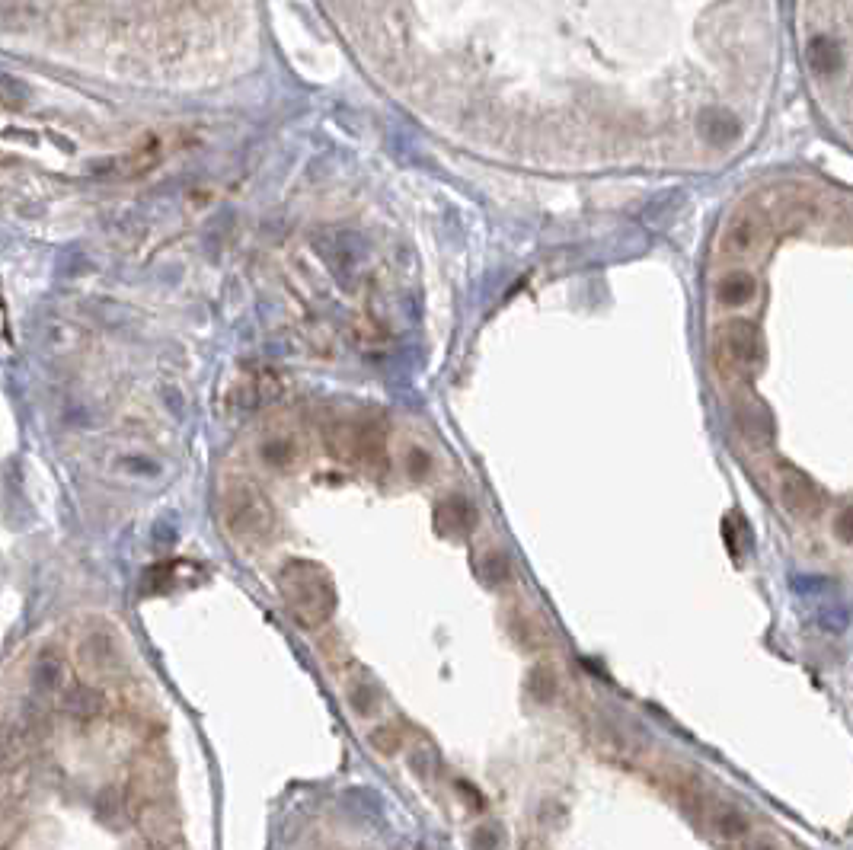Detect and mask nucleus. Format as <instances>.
I'll return each instance as SVG.
<instances>
[{
	"instance_id": "obj_14",
	"label": "nucleus",
	"mask_w": 853,
	"mask_h": 850,
	"mask_svg": "<svg viewBox=\"0 0 853 850\" xmlns=\"http://www.w3.org/2000/svg\"><path fill=\"white\" fill-rule=\"evenodd\" d=\"M806 61H809V68L815 74L828 77V74H834L841 68V52H838V45H834L828 36H815L809 42V48H806Z\"/></svg>"
},
{
	"instance_id": "obj_4",
	"label": "nucleus",
	"mask_w": 853,
	"mask_h": 850,
	"mask_svg": "<svg viewBox=\"0 0 853 850\" xmlns=\"http://www.w3.org/2000/svg\"><path fill=\"white\" fill-rule=\"evenodd\" d=\"M761 355H764L761 333L754 330L748 320H732L723 326V333L716 336L713 358L723 378H735V374L748 371Z\"/></svg>"
},
{
	"instance_id": "obj_25",
	"label": "nucleus",
	"mask_w": 853,
	"mask_h": 850,
	"mask_svg": "<svg viewBox=\"0 0 853 850\" xmlns=\"http://www.w3.org/2000/svg\"><path fill=\"white\" fill-rule=\"evenodd\" d=\"M834 531H838L841 541H853V509H844L834 521Z\"/></svg>"
},
{
	"instance_id": "obj_3",
	"label": "nucleus",
	"mask_w": 853,
	"mask_h": 850,
	"mask_svg": "<svg viewBox=\"0 0 853 850\" xmlns=\"http://www.w3.org/2000/svg\"><path fill=\"white\" fill-rule=\"evenodd\" d=\"M323 438L330 454L342 464H381L387 457V422L377 413L336 416L323 425Z\"/></svg>"
},
{
	"instance_id": "obj_10",
	"label": "nucleus",
	"mask_w": 853,
	"mask_h": 850,
	"mask_svg": "<svg viewBox=\"0 0 853 850\" xmlns=\"http://www.w3.org/2000/svg\"><path fill=\"white\" fill-rule=\"evenodd\" d=\"M754 291H758L754 275L745 269H729L726 275H719L716 285H713L716 301L723 307H745L754 298Z\"/></svg>"
},
{
	"instance_id": "obj_15",
	"label": "nucleus",
	"mask_w": 853,
	"mask_h": 850,
	"mask_svg": "<svg viewBox=\"0 0 853 850\" xmlns=\"http://www.w3.org/2000/svg\"><path fill=\"white\" fill-rule=\"evenodd\" d=\"M735 429L738 435H745L751 445H764L770 438V419L764 410H758V406H742V410H735Z\"/></svg>"
},
{
	"instance_id": "obj_19",
	"label": "nucleus",
	"mask_w": 853,
	"mask_h": 850,
	"mask_svg": "<svg viewBox=\"0 0 853 850\" xmlns=\"http://www.w3.org/2000/svg\"><path fill=\"white\" fill-rule=\"evenodd\" d=\"M738 850H793L790 844H786L777 831H770V828H754L751 825V831L748 835L742 838L735 844Z\"/></svg>"
},
{
	"instance_id": "obj_23",
	"label": "nucleus",
	"mask_w": 853,
	"mask_h": 850,
	"mask_svg": "<svg viewBox=\"0 0 853 850\" xmlns=\"http://www.w3.org/2000/svg\"><path fill=\"white\" fill-rule=\"evenodd\" d=\"M470 841H473V850H502V831L496 825H480L470 835Z\"/></svg>"
},
{
	"instance_id": "obj_1",
	"label": "nucleus",
	"mask_w": 853,
	"mask_h": 850,
	"mask_svg": "<svg viewBox=\"0 0 853 850\" xmlns=\"http://www.w3.org/2000/svg\"><path fill=\"white\" fill-rule=\"evenodd\" d=\"M278 595H282L288 614L307 630L323 627L336 608L333 579L326 576L323 566L307 560H291L278 572Z\"/></svg>"
},
{
	"instance_id": "obj_24",
	"label": "nucleus",
	"mask_w": 853,
	"mask_h": 850,
	"mask_svg": "<svg viewBox=\"0 0 853 850\" xmlns=\"http://www.w3.org/2000/svg\"><path fill=\"white\" fill-rule=\"evenodd\" d=\"M413 767L419 771V777H429V774H432V767H435L432 751H429V748H419L416 755H413Z\"/></svg>"
},
{
	"instance_id": "obj_11",
	"label": "nucleus",
	"mask_w": 853,
	"mask_h": 850,
	"mask_svg": "<svg viewBox=\"0 0 853 850\" xmlns=\"http://www.w3.org/2000/svg\"><path fill=\"white\" fill-rule=\"evenodd\" d=\"M764 240V227L758 221V215H751V211H745V215H738L723 234V247L729 253H751L758 250Z\"/></svg>"
},
{
	"instance_id": "obj_20",
	"label": "nucleus",
	"mask_w": 853,
	"mask_h": 850,
	"mask_svg": "<svg viewBox=\"0 0 853 850\" xmlns=\"http://www.w3.org/2000/svg\"><path fill=\"white\" fill-rule=\"evenodd\" d=\"M556 688H560V684H556V672H553V668H547V665H537L534 672L528 675V691L540 700V704L553 700Z\"/></svg>"
},
{
	"instance_id": "obj_2",
	"label": "nucleus",
	"mask_w": 853,
	"mask_h": 850,
	"mask_svg": "<svg viewBox=\"0 0 853 850\" xmlns=\"http://www.w3.org/2000/svg\"><path fill=\"white\" fill-rule=\"evenodd\" d=\"M221 528L234 544H266L275 528V509L262 489L246 480H234L221 493Z\"/></svg>"
},
{
	"instance_id": "obj_8",
	"label": "nucleus",
	"mask_w": 853,
	"mask_h": 850,
	"mask_svg": "<svg viewBox=\"0 0 853 850\" xmlns=\"http://www.w3.org/2000/svg\"><path fill=\"white\" fill-rule=\"evenodd\" d=\"M80 659L90 668V672H100V675H116L122 668V652L116 646L109 633L96 630L90 633L84 643H80Z\"/></svg>"
},
{
	"instance_id": "obj_12",
	"label": "nucleus",
	"mask_w": 853,
	"mask_h": 850,
	"mask_svg": "<svg viewBox=\"0 0 853 850\" xmlns=\"http://www.w3.org/2000/svg\"><path fill=\"white\" fill-rule=\"evenodd\" d=\"M32 684H36V691L42 694L64 688V659L58 649H45L36 659V665H32Z\"/></svg>"
},
{
	"instance_id": "obj_26",
	"label": "nucleus",
	"mask_w": 853,
	"mask_h": 850,
	"mask_svg": "<svg viewBox=\"0 0 853 850\" xmlns=\"http://www.w3.org/2000/svg\"><path fill=\"white\" fill-rule=\"evenodd\" d=\"M425 470H429V454L413 451V473H425Z\"/></svg>"
},
{
	"instance_id": "obj_22",
	"label": "nucleus",
	"mask_w": 853,
	"mask_h": 850,
	"mask_svg": "<svg viewBox=\"0 0 853 850\" xmlns=\"http://www.w3.org/2000/svg\"><path fill=\"white\" fill-rule=\"evenodd\" d=\"M371 745L377 751H384V755H393V751L403 745V735H400V729H393V726H381V729L371 732Z\"/></svg>"
},
{
	"instance_id": "obj_21",
	"label": "nucleus",
	"mask_w": 853,
	"mask_h": 850,
	"mask_svg": "<svg viewBox=\"0 0 853 850\" xmlns=\"http://www.w3.org/2000/svg\"><path fill=\"white\" fill-rule=\"evenodd\" d=\"M16 761H20V735L7 719H0V774L10 771Z\"/></svg>"
},
{
	"instance_id": "obj_6",
	"label": "nucleus",
	"mask_w": 853,
	"mask_h": 850,
	"mask_svg": "<svg viewBox=\"0 0 853 850\" xmlns=\"http://www.w3.org/2000/svg\"><path fill=\"white\" fill-rule=\"evenodd\" d=\"M700 819H703V825H707V831L716 841L732 844V847L751 831L748 815L738 809L735 803H729V799H707V803H703Z\"/></svg>"
},
{
	"instance_id": "obj_16",
	"label": "nucleus",
	"mask_w": 853,
	"mask_h": 850,
	"mask_svg": "<svg viewBox=\"0 0 853 850\" xmlns=\"http://www.w3.org/2000/svg\"><path fill=\"white\" fill-rule=\"evenodd\" d=\"M438 528L445 531V534H464V531H470L473 528V509L470 505L464 502V499H448V502H441V509H438Z\"/></svg>"
},
{
	"instance_id": "obj_18",
	"label": "nucleus",
	"mask_w": 853,
	"mask_h": 850,
	"mask_svg": "<svg viewBox=\"0 0 853 850\" xmlns=\"http://www.w3.org/2000/svg\"><path fill=\"white\" fill-rule=\"evenodd\" d=\"M189 563L183 560H170V563H160V566H151L144 572V592H170V588L176 585L179 579V569H186Z\"/></svg>"
},
{
	"instance_id": "obj_7",
	"label": "nucleus",
	"mask_w": 853,
	"mask_h": 850,
	"mask_svg": "<svg viewBox=\"0 0 853 850\" xmlns=\"http://www.w3.org/2000/svg\"><path fill=\"white\" fill-rule=\"evenodd\" d=\"M777 493H780L783 509L793 512V515L812 518V515H818V509H822V496H818V489L806 477H799L796 470H783L780 473Z\"/></svg>"
},
{
	"instance_id": "obj_5",
	"label": "nucleus",
	"mask_w": 853,
	"mask_h": 850,
	"mask_svg": "<svg viewBox=\"0 0 853 850\" xmlns=\"http://www.w3.org/2000/svg\"><path fill=\"white\" fill-rule=\"evenodd\" d=\"M256 454H259V461L266 464L269 470L288 473V470H294V467H301L307 448H304V438H301L298 432H291V429H269V432H262L259 445H256Z\"/></svg>"
},
{
	"instance_id": "obj_9",
	"label": "nucleus",
	"mask_w": 853,
	"mask_h": 850,
	"mask_svg": "<svg viewBox=\"0 0 853 850\" xmlns=\"http://www.w3.org/2000/svg\"><path fill=\"white\" fill-rule=\"evenodd\" d=\"M160 151H163L160 141H157V138H147L141 147H135V151H128L125 157L109 160L106 167H100V173H103V176H116V179L141 176V173H147L151 167H157L160 157H163Z\"/></svg>"
},
{
	"instance_id": "obj_13",
	"label": "nucleus",
	"mask_w": 853,
	"mask_h": 850,
	"mask_svg": "<svg viewBox=\"0 0 853 850\" xmlns=\"http://www.w3.org/2000/svg\"><path fill=\"white\" fill-rule=\"evenodd\" d=\"M61 704H64V710H68L71 716L93 719L96 713L103 710V697H100V691L87 688V684H71V688H64Z\"/></svg>"
},
{
	"instance_id": "obj_17",
	"label": "nucleus",
	"mask_w": 853,
	"mask_h": 850,
	"mask_svg": "<svg viewBox=\"0 0 853 850\" xmlns=\"http://www.w3.org/2000/svg\"><path fill=\"white\" fill-rule=\"evenodd\" d=\"M141 825H144V835L151 838V841H157V844L170 841L173 831H176V825H173V819H170V812L163 809V806H147L144 815H141Z\"/></svg>"
}]
</instances>
